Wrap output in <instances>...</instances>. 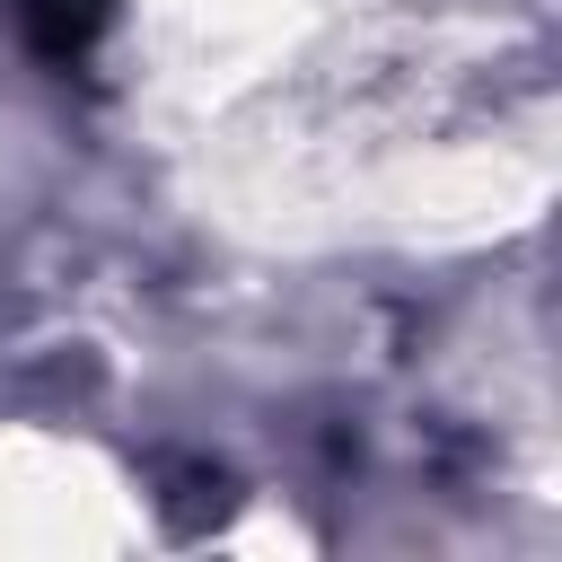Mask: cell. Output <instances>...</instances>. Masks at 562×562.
I'll list each match as a JSON object with an SVG mask.
<instances>
[{
	"mask_svg": "<svg viewBox=\"0 0 562 562\" xmlns=\"http://www.w3.org/2000/svg\"><path fill=\"white\" fill-rule=\"evenodd\" d=\"M18 18H26V44L44 61H61V70H79L97 53V26H105L97 0H18Z\"/></svg>",
	"mask_w": 562,
	"mask_h": 562,
	"instance_id": "1",
	"label": "cell"
}]
</instances>
